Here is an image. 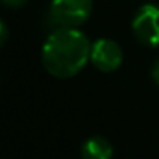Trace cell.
I'll return each mask as SVG.
<instances>
[{"mask_svg": "<svg viewBox=\"0 0 159 159\" xmlns=\"http://www.w3.org/2000/svg\"><path fill=\"white\" fill-rule=\"evenodd\" d=\"M93 12V0H52L48 19L57 28H79Z\"/></svg>", "mask_w": 159, "mask_h": 159, "instance_id": "2", "label": "cell"}, {"mask_svg": "<svg viewBox=\"0 0 159 159\" xmlns=\"http://www.w3.org/2000/svg\"><path fill=\"white\" fill-rule=\"evenodd\" d=\"M7 7H11V9H19V7H22V5L28 2V0H2Z\"/></svg>", "mask_w": 159, "mask_h": 159, "instance_id": "7", "label": "cell"}, {"mask_svg": "<svg viewBox=\"0 0 159 159\" xmlns=\"http://www.w3.org/2000/svg\"><path fill=\"white\" fill-rule=\"evenodd\" d=\"M93 43L77 28H57L46 38L41 50V62L58 79L74 77L91 62Z\"/></svg>", "mask_w": 159, "mask_h": 159, "instance_id": "1", "label": "cell"}, {"mask_svg": "<svg viewBox=\"0 0 159 159\" xmlns=\"http://www.w3.org/2000/svg\"><path fill=\"white\" fill-rule=\"evenodd\" d=\"M82 159H111L113 156V145L110 140L101 135L89 137L80 147Z\"/></svg>", "mask_w": 159, "mask_h": 159, "instance_id": "5", "label": "cell"}, {"mask_svg": "<svg viewBox=\"0 0 159 159\" xmlns=\"http://www.w3.org/2000/svg\"><path fill=\"white\" fill-rule=\"evenodd\" d=\"M123 62L120 45L110 38H101L91 46V63L101 72H115Z\"/></svg>", "mask_w": 159, "mask_h": 159, "instance_id": "4", "label": "cell"}, {"mask_svg": "<svg viewBox=\"0 0 159 159\" xmlns=\"http://www.w3.org/2000/svg\"><path fill=\"white\" fill-rule=\"evenodd\" d=\"M132 31L142 45L159 46V5H142L132 21Z\"/></svg>", "mask_w": 159, "mask_h": 159, "instance_id": "3", "label": "cell"}, {"mask_svg": "<svg viewBox=\"0 0 159 159\" xmlns=\"http://www.w3.org/2000/svg\"><path fill=\"white\" fill-rule=\"evenodd\" d=\"M7 24H5L4 21L0 22V34H2V38H0V43L2 45H5V41H7Z\"/></svg>", "mask_w": 159, "mask_h": 159, "instance_id": "8", "label": "cell"}, {"mask_svg": "<svg viewBox=\"0 0 159 159\" xmlns=\"http://www.w3.org/2000/svg\"><path fill=\"white\" fill-rule=\"evenodd\" d=\"M151 77H152V80H154V82L159 86V57H157V60H156V62L152 63V69H151Z\"/></svg>", "mask_w": 159, "mask_h": 159, "instance_id": "6", "label": "cell"}]
</instances>
